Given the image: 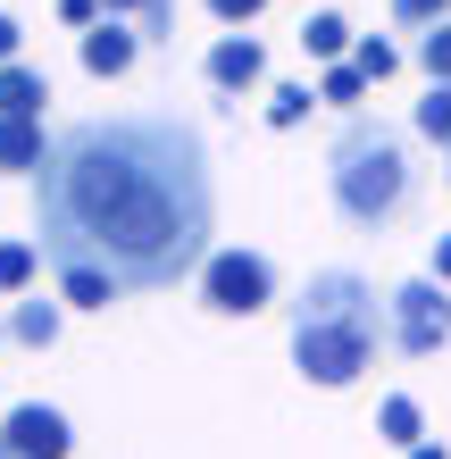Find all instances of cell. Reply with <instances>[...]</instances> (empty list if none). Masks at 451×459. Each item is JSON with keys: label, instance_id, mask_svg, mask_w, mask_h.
<instances>
[{"label": "cell", "instance_id": "ba28073f", "mask_svg": "<svg viewBox=\"0 0 451 459\" xmlns=\"http://www.w3.org/2000/svg\"><path fill=\"white\" fill-rule=\"evenodd\" d=\"M259 75H268V50H259L251 34H226V42H209V84H218V92H251Z\"/></svg>", "mask_w": 451, "mask_h": 459}, {"label": "cell", "instance_id": "30bf717a", "mask_svg": "<svg viewBox=\"0 0 451 459\" xmlns=\"http://www.w3.org/2000/svg\"><path fill=\"white\" fill-rule=\"evenodd\" d=\"M42 100H50V75H34V67H0V117H42Z\"/></svg>", "mask_w": 451, "mask_h": 459}, {"label": "cell", "instance_id": "ac0fdd59", "mask_svg": "<svg viewBox=\"0 0 451 459\" xmlns=\"http://www.w3.org/2000/svg\"><path fill=\"white\" fill-rule=\"evenodd\" d=\"M418 67H427L435 84H451V17H443V25H427V34H418Z\"/></svg>", "mask_w": 451, "mask_h": 459}, {"label": "cell", "instance_id": "484cf974", "mask_svg": "<svg viewBox=\"0 0 451 459\" xmlns=\"http://www.w3.org/2000/svg\"><path fill=\"white\" fill-rule=\"evenodd\" d=\"M435 276L451 284V234H435Z\"/></svg>", "mask_w": 451, "mask_h": 459}, {"label": "cell", "instance_id": "2e32d148", "mask_svg": "<svg viewBox=\"0 0 451 459\" xmlns=\"http://www.w3.org/2000/svg\"><path fill=\"white\" fill-rule=\"evenodd\" d=\"M360 92H368V75H360V59H334L326 75H317V100H334V109H360Z\"/></svg>", "mask_w": 451, "mask_h": 459}, {"label": "cell", "instance_id": "7c38bea8", "mask_svg": "<svg viewBox=\"0 0 451 459\" xmlns=\"http://www.w3.org/2000/svg\"><path fill=\"white\" fill-rule=\"evenodd\" d=\"M9 334L25 351H50V342H59V301H42V292H34V301H17L9 309Z\"/></svg>", "mask_w": 451, "mask_h": 459}, {"label": "cell", "instance_id": "9a60e30c", "mask_svg": "<svg viewBox=\"0 0 451 459\" xmlns=\"http://www.w3.org/2000/svg\"><path fill=\"white\" fill-rule=\"evenodd\" d=\"M109 17H134L143 42H168L176 34V0H109Z\"/></svg>", "mask_w": 451, "mask_h": 459}, {"label": "cell", "instance_id": "cb8c5ba5", "mask_svg": "<svg viewBox=\"0 0 451 459\" xmlns=\"http://www.w3.org/2000/svg\"><path fill=\"white\" fill-rule=\"evenodd\" d=\"M100 9H109V0H59V17H67V25H100Z\"/></svg>", "mask_w": 451, "mask_h": 459}, {"label": "cell", "instance_id": "f1b7e54d", "mask_svg": "<svg viewBox=\"0 0 451 459\" xmlns=\"http://www.w3.org/2000/svg\"><path fill=\"white\" fill-rule=\"evenodd\" d=\"M443 168H451V143H443Z\"/></svg>", "mask_w": 451, "mask_h": 459}, {"label": "cell", "instance_id": "5b68a950", "mask_svg": "<svg viewBox=\"0 0 451 459\" xmlns=\"http://www.w3.org/2000/svg\"><path fill=\"white\" fill-rule=\"evenodd\" d=\"M201 301L218 309V317H259L276 301V267L259 259V251H209L201 259Z\"/></svg>", "mask_w": 451, "mask_h": 459}, {"label": "cell", "instance_id": "5bb4252c", "mask_svg": "<svg viewBox=\"0 0 451 459\" xmlns=\"http://www.w3.org/2000/svg\"><path fill=\"white\" fill-rule=\"evenodd\" d=\"M301 50H309V59H343V50H351V25H343L334 9H317V17L301 25Z\"/></svg>", "mask_w": 451, "mask_h": 459}, {"label": "cell", "instance_id": "6da1fadb", "mask_svg": "<svg viewBox=\"0 0 451 459\" xmlns=\"http://www.w3.org/2000/svg\"><path fill=\"white\" fill-rule=\"evenodd\" d=\"M34 218L50 267H109L126 292H159L209 259V151L176 117H84L50 143Z\"/></svg>", "mask_w": 451, "mask_h": 459}, {"label": "cell", "instance_id": "3957f363", "mask_svg": "<svg viewBox=\"0 0 451 459\" xmlns=\"http://www.w3.org/2000/svg\"><path fill=\"white\" fill-rule=\"evenodd\" d=\"M326 184H334V209L351 226H393L410 209V193H418V168H410V151H402V134H393V126L351 117V126H343V143H334Z\"/></svg>", "mask_w": 451, "mask_h": 459}, {"label": "cell", "instance_id": "7a4b0ae2", "mask_svg": "<svg viewBox=\"0 0 451 459\" xmlns=\"http://www.w3.org/2000/svg\"><path fill=\"white\" fill-rule=\"evenodd\" d=\"M377 317H393V301H377V284L351 267H317L301 309H293V368L309 385H360V368L377 359Z\"/></svg>", "mask_w": 451, "mask_h": 459}, {"label": "cell", "instance_id": "603a6c76", "mask_svg": "<svg viewBox=\"0 0 451 459\" xmlns=\"http://www.w3.org/2000/svg\"><path fill=\"white\" fill-rule=\"evenodd\" d=\"M209 9H218V17H226V25H251V17H259V9H268V0H209Z\"/></svg>", "mask_w": 451, "mask_h": 459}, {"label": "cell", "instance_id": "7402d4cb", "mask_svg": "<svg viewBox=\"0 0 451 459\" xmlns=\"http://www.w3.org/2000/svg\"><path fill=\"white\" fill-rule=\"evenodd\" d=\"M393 17H402V25H443L451 0H393Z\"/></svg>", "mask_w": 451, "mask_h": 459}, {"label": "cell", "instance_id": "44dd1931", "mask_svg": "<svg viewBox=\"0 0 451 459\" xmlns=\"http://www.w3.org/2000/svg\"><path fill=\"white\" fill-rule=\"evenodd\" d=\"M309 117V84H276L268 92V126H301Z\"/></svg>", "mask_w": 451, "mask_h": 459}, {"label": "cell", "instance_id": "ffe728a7", "mask_svg": "<svg viewBox=\"0 0 451 459\" xmlns=\"http://www.w3.org/2000/svg\"><path fill=\"white\" fill-rule=\"evenodd\" d=\"M351 59H360V75H368V84H385V75H393V67H402V50H393V42H377V34H368V42H351Z\"/></svg>", "mask_w": 451, "mask_h": 459}, {"label": "cell", "instance_id": "f546056e", "mask_svg": "<svg viewBox=\"0 0 451 459\" xmlns=\"http://www.w3.org/2000/svg\"><path fill=\"white\" fill-rule=\"evenodd\" d=\"M0 334H9V326H0Z\"/></svg>", "mask_w": 451, "mask_h": 459}, {"label": "cell", "instance_id": "83f0119b", "mask_svg": "<svg viewBox=\"0 0 451 459\" xmlns=\"http://www.w3.org/2000/svg\"><path fill=\"white\" fill-rule=\"evenodd\" d=\"M0 459H9V435H0Z\"/></svg>", "mask_w": 451, "mask_h": 459}, {"label": "cell", "instance_id": "52a82bcc", "mask_svg": "<svg viewBox=\"0 0 451 459\" xmlns=\"http://www.w3.org/2000/svg\"><path fill=\"white\" fill-rule=\"evenodd\" d=\"M143 59V25H126V17H100L92 34H84V75H100V84H117L126 67Z\"/></svg>", "mask_w": 451, "mask_h": 459}, {"label": "cell", "instance_id": "d6986e66", "mask_svg": "<svg viewBox=\"0 0 451 459\" xmlns=\"http://www.w3.org/2000/svg\"><path fill=\"white\" fill-rule=\"evenodd\" d=\"M418 134H427V143H451V84H435L418 100Z\"/></svg>", "mask_w": 451, "mask_h": 459}, {"label": "cell", "instance_id": "8fae6325", "mask_svg": "<svg viewBox=\"0 0 451 459\" xmlns=\"http://www.w3.org/2000/svg\"><path fill=\"white\" fill-rule=\"evenodd\" d=\"M42 159H50L42 117H0V168H42Z\"/></svg>", "mask_w": 451, "mask_h": 459}, {"label": "cell", "instance_id": "4316f807", "mask_svg": "<svg viewBox=\"0 0 451 459\" xmlns=\"http://www.w3.org/2000/svg\"><path fill=\"white\" fill-rule=\"evenodd\" d=\"M410 459H451V451H443V443H418V451H410Z\"/></svg>", "mask_w": 451, "mask_h": 459}, {"label": "cell", "instance_id": "d4e9b609", "mask_svg": "<svg viewBox=\"0 0 451 459\" xmlns=\"http://www.w3.org/2000/svg\"><path fill=\"white\" fill-rule=\"evenodd\" d=\"M17 42H25V34H17V17H0V67L17 59Z\"/></svg>", "mask_w": 451, "mask_h": 459}, {"label": "cell", "instance_id": "8992f818", "mask_svg": "<svg viewBox=\"0 0 451 459\" xmlns=\"http://www.w3.org/2000/svg\"><path fill=\"white\" fill-rule=\"evenodd\" d=\"M0 435H9V459H67V418L59 410H42V401H25V410L0 418Z\"/></svg>", "mask_w": 451, "mask_h": 459}, {"label": "cell", "instance_id": "4fadbf2b", "mask_svg": "<svg viewBox=\"0 0 451 459\" xmlns=\"http://www.w3.org/2000/svg\"><path fill=\"white\" fill-rule=\"evenodd\" d=\"M418 426H427V418H418V401H410V393H393L385 410H377V435H385V443H402V451H418V443H427Z\"/></svg>", "mask_w": 451, "mask_h": 459}, {"label": "cell", "instance_id": "9c48e42d", "mask_svg": "<svg viewBox=\"0 0 451 459\" xmlns=\"http://www.w3.org/2000/svg\"><path fill=\"white\" fill-rule=\"evenodd\" d=\"M117 292H126V284L109 276V267H59V301H67V309H109Z\"/></svg>", "mask_w": 451, "mask_h": 459}, {"label": "cell", "instance_id": "277c9868", "mask_svg": "<svg viewBox=\"0 0 451 459\" xmlns=\"http://www.w3.org/2000/svg\"><path fill=\"white\" fill-rule=\"evenodd\" d=\"M393 301V351H410V359H435L451 342V284L443 276H410L385 292Z\"/></svg>", "mask_w": 451, "mask_h": 459}, {"label": "cell", "instance_id": "e0dca14e", "mask_svg": "<svg viewBox=\"0 0 451 459\" xmlns=\"http://www.w3.org/2000/svg\"><path fill=\"white\" fill-rule=\"evenodd\" d=\"M34 267H42L34 242H0V292H25V284H34Z\"/></svg>", "mask_w": 451, "mask_h": 459}]
</instances>
